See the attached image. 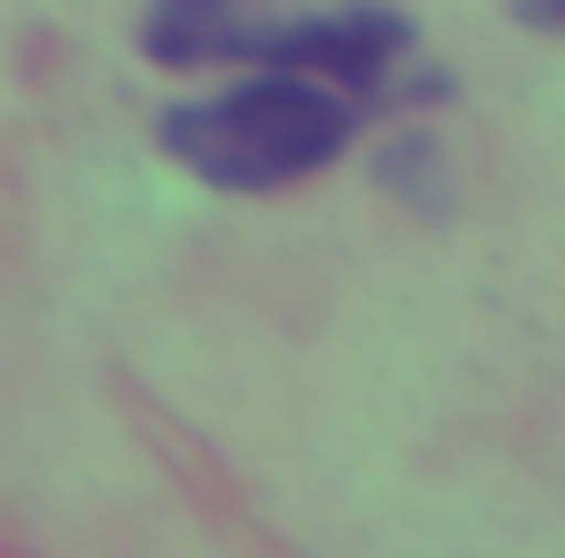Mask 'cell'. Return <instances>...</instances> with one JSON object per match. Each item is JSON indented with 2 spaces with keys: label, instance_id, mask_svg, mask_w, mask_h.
<instances>
[{
  "label": "cell",
  "instance_id": "cell-3",
  "mask_svg": "<svg viewBox=\"0 0 565 558\" xmlns=\"http://www.w3.org/2000/svg\"><path fill=\"white\" fill-rule=\"evenodd\" d=\"M270 0H156L148 9V57L156 66H213V57H255L270 42Z\"/></svg>",
  "mask_w": 565,
  "mask_h": 558
},
{
  "label": "cell",
  "instance_id": "cell-2",
  "mask_svg": "<svg viewBox=\"0 0 565 558\" xmlns=\"http://www.w3.org/2000/svg\"><path fill=\"white\" fill-rule=\"evenodd\" d=\"M411 50H418L411 17H394V9H328V17H287V25H270L255 66L311 74V83L344 91L353 107H377Z\"/></svg>",
  "mask_w": 565,
  "mask_h": 558
},
{
  "label": "cell",
  "instance_id": "cell-1",
  "mask_svg": "<svg viewBox=\"0 0 565 558\" xmlns=\"http://www.w3.org/2000/svg\"><path fill=\"white\" fill-rule=\"evenodd\" d=\"M353 115L361 107L344 99V91L270 66L255 83L222 91V99L172 107L164 115V148L213 189H279V181L320 172L328 157H344Z\"/></svg>",
  "mask_w": 565,
  "mask_h": 558
}]
</instances>
